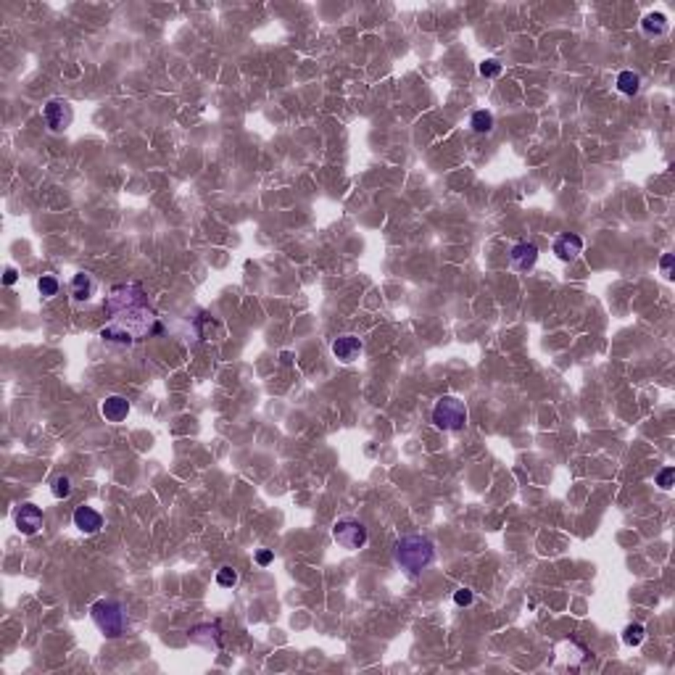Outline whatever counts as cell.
Here are the masks:
<instances>
[{
    "label": "cell",
    "mask_w": 675,
    "mask_h": 675,
    "mask_svg": "<svg viewBox=\"0 0 675 675\" xmlns=\"http://www.w3.org/2000/svg\"><path fill=\"white\" fill-rule=\"evenodd\" d=\"M101 414L109 422H121L130 414V401L124 396H109L106 401H101Z\"/></svg>",
    "instance_id": "5bb4252c"
},
{
    "label": "cell",
    "mask_w": 675,
    "mask_h": 675,
    "mask_svg": "<svg viewBox=\"0 0 675 675\" xmlns=\"http://www.w3.org/2000/svg\"><path fill=\"white\" fill-rule=\"evenodd\" d=\"M42 116H45L48 130L59 135V132H66L71 127L74 109H71V103L63 101V98H51V101L45 103V109H42Z\"/></svg>",
    "instance_id": "8992f818"
},
{
    "label": "cell",
    "mask_w": 675,
    "mask_h": 675,
    "mask_svg": "<svg viewBox=\"0 0 675 675\" xmlns=\"http://www.w3.org/2000/svg\"><path fill=\"white\" fill-rule=\"evenodd\" d=\"M644 638H646V631H644V625H641V623L625 625L623 641H625L628 646H641V644H644Z\"/></svg>",
    "instance_id": "ac0fdd59"
},
{
    "label": "cell",
    "mask_w": 675,
    "mask_h": 675,
    "mask_svg": "<svg viewBox=\"0 0 675 675\" xmlns=\"http://www.w3.org/2000/svg\"><path fill=\"white\" fill-rule=\"evenodd\" d=\"M16 280H19V272H16L13 267H8V269H6V274H3V282H6V285H13Z\"/></svg>",
    "instance_id": "4316f807"
},
{
    "label": "cell",
    "mask_w": 675,
    "mask_h": 675,
    "mask_svg": "<svg viewBox=\"0 0 675 675\" xmlns=\"http://www.w3.org/2000/svg\"><path fill=\"white\" fill-rule=\"evenodd\" d=\"M659 267H662V274L670 280V277H673V253H665L662 262H659Z\"/></svg>",
    "instance_id": "d4e9b609"
},
{
    "label": "cell",
    "mask_w": 675,
    "mask_h": 675,
    "mask_svg": "<svg viewBox=\"0 0 675 675\" xmlns=\"http://www.w3.org/2000/svg\"><path fill=\"white\" fill-rule=\"evenodd\" d=\"M190 641L206 646V649H219L222 646V631H219V625H195L190 631Z\"/></svg>",
    "instance_id": "4fadbf2b"
},
{
    "label": "cell",
    "mask_w": 675,
    "mask_h": 675,
    "mask_svg": "<svg viewBox=\"0 0 675 675\" xmlns=\"http://www.w3.org/2000/svg\"><path fill=\"white\" fill-rule=\"evenodd\" d=\"M256 562L262 564V567H267V564L272 562V552H269V549H262V552L256 554Z\"/></svg>",
    "instance_id": "484cf974"
},
{
    "label": "cell",
    "mask_w": 675,
    "mask_h": 675,
    "mask_svg": "<svg viewBox=\"0 0 675 675\" xmlns=\"http://www.w3.org/2000/svg\"><path fill=\"white\" fill-rule=\"evenodd\" d=\"M37 291H40L42 298H53V296H59L61 282L56 280L53 274H42L40 280H37Z\"/></svg>",
    "instance_id": "d6986e66"
},
{
    "label": "cell",
    "mask_w": 675,
    "mask_h": 675,
    "mask_svg": "<svg viewBox=\"0 0 675 675\" xmlns=\"http://www.w3.org/2000/svg\"><path fill=\"white\" fill-rule=\"evenodd\" d=\"M90 617L92 623L98 625L103 631V636L109 638H119L127 628V612L119 602H111V599H101L90 607Z\"/></svg>",
    "instance_id": "277c9868"
},
{
    "label": "cell",
    "mask_w": 675,
    "mask_h": 675,
    "mask_svg": "<svg viewBox=\"0 0 675 675\" xmlns=\"http://www.w3.org/2000/svg\"><path fill=\"white\" fill-rule=\"evenodd\" d=\"M394 559L403 573L420 575L435 559V546L425 535H401L394 546Z\"/></svg>",
    "instance_id": "7a4b0ae2"
},
{
    "label": "cell",
    "mask_w": 675,
    "mask_h": 675,
    "mask_svg": "<svg viewBox=\"0 0 675 675\" xmlns=\"http://www.w3.org/2000/svg\"><path fill=\"white\" fill-rule=\"evenodd\" d=\"M467 420H470V412H467V403L456 396H444L438 399L433 406V422L438 430H446V433H459L467 427Z\"/></svg>",
    "instance_id": "3957f363"
},
{
    "label": "cell",
    "mask_w": 675,
    "mask_h": 675,
    "mask_svg": "<svg viewBox=\"0 0 675 675\" xmlns=\"http://www.w3.org/2000/svg\"><path fill=\"white\" fill-rule=\"evenodd\" d=\"M473 591L470 588H459V591H454V604L456 607H470L473 604Z\"/></svg>",
    "instance_id": "cb8c5ba5"
},
{
    "label": "cell",
    "mask_w": 675,
    "mask_h": 675,
    "mask_svg": "<svg viewBox=\"0 0 675 675\" xmlns=\"http://www.w3.org/2000/svg\"><path fill=\"white\" fill-rule=\"evenodd\" d=\"M217 583L222 585V588H232V585L238 583V573H235L232 567H219V570H217Z\"/></svg>",
    "instance_id": "7402d4cb"
},
{
    "label": "cell",
    "mask_w": 675,
    "mask_h": 675,
    "mask_svg": "<svg viewBox=\"0 0 675 675\" xmlns=\"http://www.w3.org/2000/svg\"><path fill=\"white\" fill-rule=\"evenodd\" d=\"M362 351H364L362 338H356V335H351V333L338 335V338L333 341V356L343 364L356 362V359L362 356Z\"/></svg>",
    "instance_id": "9c48e42d"
},
{
    "label": "cell",
    "mask_w": 675,
    "mask_h": 675,
    "mask_svg": "<svg viewBox=\"0 0 675 675\" xmlns=\"http://www.w3.org/2000/svg\"><path fill=\"white\" fill-rule=\"evenodd\" d=\"M333 538H335V544L341 546V549H346V552H359V549L367 546L370 533H367L364 523L353 520V517H343V520H338V523L333 525Z\"/></svg>",
    "instance_id": "5b68a950"
},
{
    "label": "cell",
    "mask_w": 675,
    "mask_h": 675,
    "mask_svg": "<svg viewBox=\"0 0 675 675\" xmlns=\"http://www.w3.org/2000/svg\"><path fill=\"white\" fill-rule=\"evenodd\" d=\"M494 114L485 111V109H480V111H475L473 116H470V127H473L478 135H488V132H494Z\"/></svg>",
    "instance_id": "2e32d148"
},
{
    "label": "cell",
    "mask_w": 675,
    "mask_h": 675,
    "mask_svg": "<svg viewBox=\"0 0 675 675\" xmlns=\"http://www.w3.org/2000/svg\"><path fill=\"white\" fill-rule=\"evenodd\" d=\"M51 491L56 499H66V496L71 494V480L66 478V475H56L51 483Z\"/></svg>",
    "instance_id": "ffe728a7"
},
{
    "label": "cell",
    "mask_w": 675,
    "mask_h": 675,
    "mask_svg": "<svg viewBox=\"0 0 675 675\" xmlns=\"http://www.w3.org/2000/svg\"><path fill=\"white\" fill-rule=\"evenodd\" d=\"M478 71L483 74V77H488V80H496V77H501V71H504V66L499 63L496 59H485L480 66H478Z\"/></svg>",
    "instance_id": "44dd1931"
},
{
    "label": "cell",
    "mask_w": 675,
    "mask_h": 675,
    "mask_svg": "<svg viewBox=\"0 0 675 675\" xmlns=\"http://www.w3.org/2000/svg\"><path fill=\"white\" fill-rule=\"evenodd\" d=\"M535 262H538V245L535 243H514L512 251H509V264H512V269H517V272H528V269H533Z\"/></svg>",
    "instance_id": "30bf717a"
},
{
    "label": "cell",
    "mask_w": 675,
    "mask_h": 675,
    "mask_svg": "<svg viewBox=\"0 0 675 675\" xmlns=\"http://www.w3.org/2000/svg\"><path fill=\"white\" fill-rule=\"evenodd\" d=\"M667 30H670V21L662 11H652L641 19V32L646 37H662V35H667Z\"/></svg>",
    "instance_id": "9a60e30c"
},
{
    "label": "cell",
    "mask_w": 675,
    "mask_h": 675,
    "mask_svg": "<svg viewBox=\"0 0 675 675\" xmlns=\"http://www.w3.org/2000/svg\"><path fill=\"white\" fill-rule=\"evenodd\" d=\"M13 523H16V530L21 535H37L45 525V517H42V509L37 504H21L13 514Z\"/></svg>",
    "instance_id": "52a82bcc"
},
{
    "label": "cell",
    "mask_w": 675,
    "mask_h": 675,
    "mask_svg": "<svg viewBox=\"0 0 675 675\" xmlns=\"http://www.w3.org/2000/svg\"><path fill=\"white\" fill-rule=\"evenodd\" d=\"M74 528L85 535H95L103 528L101 512H95L92 506H77L74 509Z\"/></svg>",
    "instance_id": "8fae6325"
},
{
    "label": "cell",
    "mask_w": 675,
    "mask_h": 675,
    "mask_svg": "<svg viewBox=\"0 0 675 675\" xmlns=\"http://www.w3.org/2000/svg\"><path fill=\"white\" fill-rule=\"evenodd\" d=\"M552 251H554V256L559 259V262L570 264V262H575L580 253H583V238H580V235H575V232H562V235H557Z\"/></svg>",
    "instance_id": "ba28073f"
},
{
    "label": "cell",
    "mask_w": 675,
    "mask_h": 675,
    "mask_svg": "<svg viewBox=\"0 0 675 675\" xmlns=\"http://www.w3.org/2000/svg\"><path fill=\"white\" fill-rule=\"evenodd\" d=\"M673 478H675V467H665V470H659V475H657V485H659L662 491H670V488H673Z\"/></svg>",
    "instance_id": "603a6c76"
},
{
    "label": "cell",
    "mask_w": 675,
    "mask_h": 675,
    "mask_svg": "<svg viewBox=\"0 0 675 675\" xmlns=\"http://www.w3.org/2000/svg\"><path fill=\"white\" fill-rule=\"evenodd\" d=\"M69 291H71V298H74V301H80V303L90 301L92 296H95V291H98V280H95L90 272H77L74 277H71Z\"/></svg>",
    "instance_id": "7c38bea8"
},
{
    "label": "cell",
    "mask_w": 675,
    "mask_h": 675,
    "mask_svg": "<svg viewBox=\"0 0 675 675\" xmlns=\"http://www.w3.org/2000/svg\"><path fill=\"white\" fill-rule=\"evenodd\" d=\"M617 90L623 92V95H636V92L641 90V77L631 69L620 71V77H617Z\"/></svg>",
    "instance_id": "e0dca14e"
},
{
    "label": "cell",
    "mask_w": 675,
    "mask_h": 675,
    "mask_svg": "<svg viewBox=\"0 0 675 675\" xmlns=\"http://www.w3.org/2000/svg\"><path fill=\"white\" fill-rule=\"evenodd\" d=\"M103 312L109 314V322L101 327V338L106 343L130 346L159 330V317L148 303V296L140 285H114L109 298L103 301Z\"/></svg>",
    "instance_id": "6da1fadb"
}]
</instances>
